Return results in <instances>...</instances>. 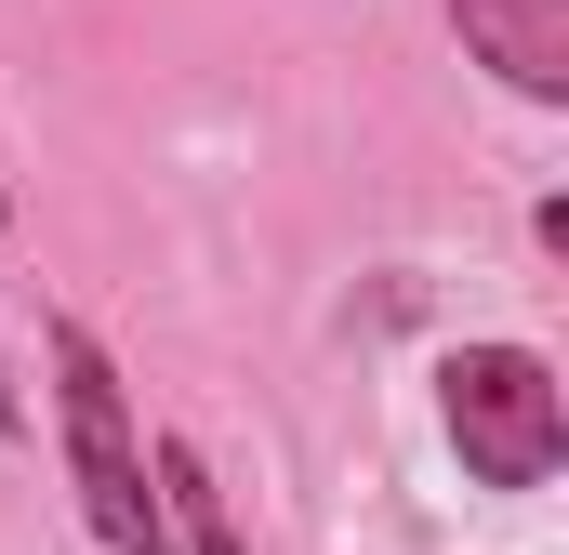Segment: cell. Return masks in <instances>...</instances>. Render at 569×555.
Instances as JSON below:
<instances>
[{"instance_id":"cell-1","label":"cell","mask_w":569,"mask_h":555,"mask_svg":"<svg viewBox=\"0 0 569 555\" xmlns=\"http://www.w3.org/2000/svg\"><path fill=\"white\" fill-rule=\"evenodd\" d=\"M40 357H53V423H67V476H80L93 543H107V555H172L159 490H146V436H133V384H120V357H107L80 317H40Z\"/></svg>"},{"instance_id":"cell-4","label":"cell","mask_w":569,"mask_h":555,"mask_svg":"<svg viewBox=\"0 0 569 555\" xmlns=\"http://www.w3.org/2000/svg\"><path fill=\"white\" fill-rule=\"evenodd\" d=\"M146 490H159V529H172V555H252V529L226 516V490H212V463H199L186 436H146Z\"/></svg>"},{"instance_id":"cell-3","label":"cell","mask_w":569,"mask_h":555,"mask_svg":"<svg viewBox=\"0 0 569 555\" xmlns=\"http://www.w3.org/2000/svg\"><path fill=\"white\" fill-rule=\"evenodd\" d=\"M450 27L503 93H530V107L569 93V0H450Z\"/></svg>"},{"instance_id":"cell-6","label":"cell","mask_w":569,"mask_h":555,"mask_svg":"<svg viewBox=\"0 0 569 555\" xmlns=\"http://www.w3.org/2000/svg\"><path fill=\"white\" fill-rule=\"evenodd\" d=\"M0 225H13V199H0Z\"/></svg>"},{"instance_id":"cell-2","label":"cell","mask_w":569,"mask_h":555,"mask_svg":"<svg viewBox=\"0 0 569 555\" xmlns=\"http://www.w3.org/2000/svg\"><path fill=\"white\" fill-rule=\"evenodd\" d=\"M437 423H450V450H463L477 490H543L569 463V397H557V371H543L530 344H463V357H437Z\"/></svg>"},{"instance_id":"cell-5","label":"cell","mask_w":569,"mask_h":555,"mask_svg":"<svg viewBox=\"0 0 569 555\" xmlns=\"http://www.w3.org/2000/svg\"><path fill=\"white\" fill-rule=\"evenodd\" d=\"M13 423H27V397H13V384H0V436H13Z\"/></svg>"}]
</instances>
